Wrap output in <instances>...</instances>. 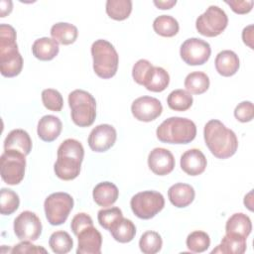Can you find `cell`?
Wrapping results in <instances>:
<instances>
[{
  "label": "cell",
  "mask_w": 254,
  "mask_h": 254,
  "mask_svg": "<svg viewBox=\"0 0 254 254\" xmlns=\"http://www.w3.org/2000/svg\"><path fill=\"white\" fill-rule=\"evenodd\" d=\"M203 137L211 154L218 159H227L237 151L238 140L235 133L219 120L212 119L205 124Z\"/></svg>",
  "instance_id": "1"
},
{
  "label": "cell",
  "mask_w": 254,
  "mask_h": 254,
  "mask_svg": "<svg viewBox=\"0 0 254 254\" xmlns=\"http://www.w3.org/2000/svg\"><path fill=\"white\" fill-rule=\"evenodd\" d=\"M84 149L75 139L64 140L58 148V159L54 165L56 176L64 181H71L80 173Z\"/></svg>",
  "instance_id": "2"
},
{
  "label": "cell",
  "mask_w": 254,
  "mask_h": 254,
  "mask_svg": "<svg viewBox=\"0 0 254 254\" xmlns=\"http://www.w3.org/2000/svg\"><path fill=\"white\" fill-rule=\"evenodd\" d=\"M23 67V58L18 51L16 31L8 24L0 25V70L5 77L18 75Z\"/></svg>",
  "instance_id": "3"
},
{
  "label": "cell",
  "mask_w": 254,
  "mask_h": 254,
  "mask_svg": "<svg viewBox=\"0 0 254 254\" xmlns=\"http://www.w3.org/2000/svg\"><path fill=\"white\" fill-rule=\"evenodd\" d=\"M156 134L163 143L189 144L195 138L196 126L190 119L175 116L163 121Z\"/></svg>",
  "instance_id": "4"
},
{
  "label": "cell",
  "mask_w": 254,
  "mask_h": 254,
  "mask_svg": "<svg viewBox=\"0 0 254 254\" xmlns=\"http://www.w3.org/2000/svg\"><path fill=\"white\" fill-rule=\"evenodd\" d=\"M93 69L95 73L104 79L113 77L118 68L119 57L111 43L106 40H96L91 46Z\"/></svg>",
  "instance_id": "5"
},
{
  "label": "cell",
  "mask_w": 254,
  "mask_h": 254,
  "mask_svg": "<svg viewBox=\"0 0 254 254\" xmlns=\"http://www.w3.org/2000/svg\"><path fill=\"white\" fill-rule=\"evenodd\" d=\"M68 105L73 123L79 127H88L96 117L95 98L87 91L75 89L68 94Z\"/></svg>",
  "instance_id": "6"
},
{
  "label": "cell",
  "mask_w": 254,
  "mask_h": 254,
  "mask_svg": "<svg viewBox=\"0 0 254 254\" xmlns=\"http://www.w3.org/2000/svg\"><path fill=\"white\" fill-rule=\"evenodd\" d=\"M130 206L137 217L141 219H150L164 208L165 198L159 191H140L132 196Z\"/></svg>",
  "instance_id": "7"
},
{
  "label": "cell",
  "mask_w": 254,
  "mask_h": 254,
  "mask_svg": "<svg viewBox=\"0 0 254 254\" xmlns=\"http://www.w3.org/2000/svg\"><path fill=\"white\" fill-rule=\"evenodd\" d=\"M73 207V198L66 192H54L44 202V208L48 222L51 225H61L68 217Z\"/></svg>",
  "instance_id": "8"
},
{
  "label": "cell",
  "mask_w": 254,
  "mask_h": 254,
  "mask_svg": "<svg viewBox=\"0 0 254 254\" xmlns=\"http://www.w3.org/2000/svg\"><path fill=\"white\" fill-rule=\"evenodd\" d=\"M228 24L226 13L218 6H209L195 21L197 32L205 37H216L220 35Z\"/></svg>",
  "instance_id": "9"
},
{
  "label": "cell",
  "mask_w": 254,
  "mask_h": 254,
  "mask_svg": "<svg viewBox=\"0 0 254 254\" xmlns=\"http://www.w3.org/2000/svg\"><path fill=\"white\" fill-rule=\"evenodd\" d=\"M25 155L16 150H5L1 155V178L10 186L18 185L25 176Z\"/></svg>",
  "instance_id": "10"
},
{
  "label": "cell",
  "mask_w": 254,
  "mask_h": 254,
  "mask_svg": "<svg viewBox=\"0 0 254 254\" xmlns=\"http://www.w3.org/2000/svg\"><path fill=\"white\" fill-rule=\"evenodd\" d=\"M210 54L211 49L209 44L198 38L186 40L180 49L182 60L189 65H200L205 64Z\"/></svg>",
  "instance_id": "11"
},
{
  "label": "cell",
  "mask_w": 254,
  "mask_h": 254,
  "mask_svg": "<svg viewBox=\"0 0 254 254\" xmlns=\"http://www.w3.org/2000/svg\"><path fill=\"white\" fill-rule=\"evenodd\" d=\"M14 232L22 241H36L42 233V222L36 213L25 210L15 218Z\"/></svg>",
  "instance_id": "12"
},
{
  "label": "cell",
  "mask_w": 254,
  "mask_h": 254,
  "mask_svg": "<svg viewBox=\"0 0 254 254\" xmlns=\"http://www.w3.org/2000/svg\"><path fill=\"white\" fill-rule=\"evenodd\" d=\"M163 111L162 103L152 96H141L135 99L131 105V112L135 119L143 122H151L158 118Z\"/></svg>",
  "instance_id": "13"
},
{
  "label": "cell",
  "mask_w": 254,
  "mask_h": 254,
  "mask_svg": "<svg viewBox=\"0 0 254 254\" xmlns=\"http://www.w3.org/2000/svg\"><path fill=\"white\" fill-rule=\"evenodd\" d=\"M116 130L109 124H100L94 127L88 136V146L94 152H105L115 143Z\"/></svg>",
  "instance_id": "14"
},
{
  "label": "cell",
  "mask_w": 254,
  "mask_h": 254,
  "mask_svg": "<svg viewBox=\"0 0 254 254\" xmlns=\"http://www.w3.org/2000/svg\"><path fill=\"white\" fill-rule=\"evenodd\" d=\"M150 170L158 176H166L175 168V158L171 151L165 148H155L148 156Z\"/></svg>",
  "instance_id": "15"
},
{
  "label": "cell",
  "mask_w": 254,
  "mask_h": 254,
  "mask_svg": "<svg viewBox=\"0 0 254 254\" xmlns=\"http://www.w3.org/2000/svg\"><path fill=\"white\" fill-rule=\"evenodd\" d=\"M77 254H100L102 236L93 225L83 228L77 234Z\"/></svg>",
  "instance_id": "16"
},
{
  "label": "cell",
  "mask_w": 254,
  "mask_h": 254,
  "mask_svg": "<svg viewBox=\"0 0 254 254\" xmlns=\"http://www.w3.org/2000/svg\"><path fill=\"white\" fill-rule=\"evenodd\" d=\"M206 158L198 149H190L181 157V168L190 176H198L206 168Z\"/></svg>",
  "instance_id": "17"
},
{
  "label": "cell",
  "mask_w": 254,
  "mask_h": 254,
  "mask_svg": "<svg viewBox=\"0 0 254 254\" xmlns=\"http://www.w3.org/2000/svg\"><path fill=\"white\" fill-rule=\"evenodd\" d=\"M63 129L62 121L55 115H45L38 123V136L45 142L55 141L61 134Z\"/></svg>",
  "instance_id": "18"
},
{
  "label": "cell",
  "mask_w": 254,
  "mask_h": 254,
  "mask_svg": "<svg viewBox=\"0 0 254 254\" xmlns=\"http://www.w3.org/2000/svg\"><path fill=\"white\" fill-rule=\"evenodd\" d=\"M194 194L193 188L183 183L173 185L168 190V197L171 203L180 208L190 205L194 199Z\"/></svg>",
  "instance_id": "19"
},
{
  "label": "cell",
  "mask_w": 254,
  "mask_h": 254,
  "mask_svg": "<svg viewBox=\"0 0 254 254\" xmlns=\"http://www.w3.org/2000/svg\"><path fill=\"white\" fill-rule=\"evenodd\" d=\"M4 150H16L29 155L32 150V140L30 135L23 129L12 130L4 141Z\"/></svg>",
  "instance_id": "20"
},
{
  "label": "cell",
  "mask_w": 254,
  "mask_h": 254,
  "mask_svg": "<svg viewBox=\"0 0 254 254\" xmlns=\"http://www.w3.org/2000/svg\"><path fill=\"white\" fill-rule=\"evenodd\" d=\"M214 64L216 71L222 76L234 75L240 65L238 56L230 50H224L218 53Z\"/></svg>",
  "instance_id": "21"
},
{
  "label": "cell",
  "mask_w": 254,
  "mask_h": 254,
  "mask_svg": "<svg viewBox=\"0 0 254 254\" xmlns=\"http://www.w3.org/2000/svg\"><path fill=\"white\" fill-rule=\"evenodd\" d=\"M119 190L117 187L110 182H102L96 185L92 191V196L99 206H111L118 198Z\"/></svg>",
  "instance_id": "22"
},
{
  "label": "cell",
  "mask_w": 254,
  "mask_h": 254,
  "mask_svg": "<svg viewBox=\"0 0 254 254\" xmlns=\"http://www.w3.org/2000/svg\"><path fill=\"white\" fill-rule=\"evenodd\" d=\"M170 82L168 71L161 66H152L145 76L143 85L150 91L161 92L165 90Z\"/></svg>",
  "instance_id": "23"
},
{
  "label": "cell",
  "mask_w": 254,
  "mask_h": 254,
  "mask_svg": "<svg viewBox=\"0 0 254 254\" xmlns=\"http://www.w3.org/2000/svg\"><path fill=\"white\" fill-rule=\"evenodd\" d=\"M252 223L246 214L239 212L232 214L226 221L225 231L226 234H233L243 238H247L251 233Z\"/></svg>",
  "instance_id": "24"
},
{
  "label": "cell",
  "mask_w": 254,
  "mask_h": 254,
  "mask_svg": "<svg viewBox=\"0 0 254 254\" xmlns=\"http://www.w3.org/2000/svg\"><path fill=\"white\" fill-rule=\"evenodd\" d=\"M59 44L52 38L44 37L36 40L32 46V53L40 61H51L59 54Z\"/></svg>",
  "instance_id": "25"
},
{
  "label": "cell",
  "mask_w": 254,
  "mask_h": 254,
  "mask_svg": "<svg viewBox=\"0 0 254 254\" xmlns=\"http://www.w3.org/2000/svg\"><path fill=\"white\" fill-rule=\"evenodd\" d=\"M78 35L77 28L69 23L60 22L52 26L51 36L58 44L70 45L75 42Z\"/></svg>",
  "instance_id": "26"
},
{
  "label": "cell",
  "mask_w": 254,
  "mask_h": 254,
  "mask_svg": "<svg viewBox=\"0 0 254 254\" xmlns=\"http://www.w3.org/2000/svg\"><path fill=\"white\" fill-rule=\"evenodd\" d=\"M109 231L116 241L120 243H127L132 241L135 237L136 227L130 219L122 216L110 227Z\"/></svg>",
  "instance_id": "27"
},
{
  "label": "cell",
  "mask_w": 254,
  "mask_h": 254,
  "mask_svg": "<svg viewBox=\"0 0 254 254\" xmlns=\"http://www.w3.org/2000/svg\"><path fill=\"white\" fill-rule=\"evenodd\" d=\"M246 251V238L225 234L220 244L211 251V253H226V254H243Z\"/></svg>",
  "instance_id": "28"
},
{
  "label": "cell",
  "mask_w": 254,
  "mask_h": 254,
  "mask_svg": "<svg viewBox=\"0 0 254 254\" xmlns=\"http://www.w3.org/2000/svg\"><path fill=\"white\" fill-rule=\"evenodd\" d=\"M185 87L190 94H201L209 87V77L202 71H192L187 75Z\"/></svg>",
  "instance_id": "29"
},
{
  "label": "cell",
  "mask_w": 254,
  "mask_h": 254,
  "mask_svg": "<svg viewBox=\"0 0 254 254\" xmlns=\"http://www.w3.org/2000/svg\"><path fill=\"white\" fill-rule=\"evenodd\" d=\"M107 15L116 21H123L127 19L132 11L131 0H108L106 2Z\"/></svg>",
  "instance_id": "30"
},
{
  "label": "cell",
  "mask_w": 254,
  "mask_h": 254,
  "mask_svg": "<svg viewBox=\"0 0 254 254\" xmlns=\"http://www.w3.org/2000/svg\"><path fill=\"white\" fill-rule=\"evenodd\" d=\"M154 31L162 37H174L178 34L180 26L178 21L170 15H161L153 22Z\"/></svg>",
  "instance_id": "31"
},
{
  "label": "cell",
  "mask_w": 254,
  "mask_h": 254,
  "mask_svg": "<svg viewBox=\"0 0 254 254\" xmlns=\"http://www.w3.org/2000/svg\"><path fill=\"white\" fill-rule=\"evenodd\" d=\"M192 96L185 89L173 90L167 98L168 106L175 111H186L192 105Z\"/></svg>",
  "instance_id": "32"
},
{
  "label": "cell",
  "mask_w": 254,
  "mask_h": 254,
  "mask_svg": "<svg viewBox=\"0 0 254 254\" xmlns=\"http://www.w3.org/2000/svg\"><path fill=\"white\" fill-rule=\"evenodd\" d=\"M49 245L54 253L65 254L72 249L73 241L67 232L59 230L50 236Z\"/></svg>",
  "instance_id": "33"
},
{
  "label": "cell",
  "mask_w": 254,
  "mask_h": 254,
  "mask_svg": "<svg viewBox=\"0 0 254 254\" xmlns=\"http://www.w3.org/2000/svg\"><path fill=\"white\" fill-rule=\"evenodd\" d=\"M163 245L161 235L156 231H146L142 234L139 240L140 250L144 254H155L158 253Z\"/></svg>",
  "instance_id": "34"
},
{
  "label": "cell",
  "mask_w": 254,
  "mask_h": 254,
  "mask_svg": "<svg viewBox=\"0 0 254 254\" xmlns=\"http://www.w3.org/2000/svg\"><path fill=\"white\" fill-rule=\"evenodd\" d=\"M20 204L19 195L12 190L3 188L0 191V212L3 215H10L15 212Z\"/></svg>",
  "instance_id": "35"
},
{
  "label": "cell",
  "mask_w": 254,
  "mask_h": 254,
  "mask_svg": "<svg viewBox=\"0 0 254 254\" xmlns=\"http://www.w3.org/2000/svg\"><path fill=\"white\" fill-rule=\"evenodd\" d=\"M186 243L190 251L201 253L208 249L210 245V238L206 232L195 230L188 235Z\"/></svg>",
  "instance_id": "36"
},
{
  "label": "cell",
  "mask_w": 254,
  "mask_h": 254,
  "mask_svg": "<svg viewBox=\"0 0 254 254\" xmlns=\"http://www.w3.org/2000/svg\"><path fill=\"white\" fill-rule=\"evenodd\" d=\"M42 101L44 106L51 111H61L64 106L62 94L53 88H47L42 91Z\"/></svg>",
  "instance_id": "37"
},
{
  "label": "cell",
  "mask_w": 254,
  "mask_h": 254,
  "mask_svg": "<svg viewBox=\"0 0 254 254\" xmlns=\"http://www.w3.org/2000/svg\"><path fill=\"white\" fill-rule=\"evenodd\" d=\"M123 216L122 210L119 207H109V208H103L100 209L97 213V219L104 229L109 230L110 227Z\"/></svg>",
  "instance_id": "38"
},
{
  "label": "cell",
  "mask_w": 254,
  "mask_h": 254,
  "mask_svg": "<svg viewBox=\"0 0 254 254\" xmlns=\"http://www.w3.org/2000/svg\"><path fill=\"white\" fill-rule=\"evenodd\" d=\"M235 118L242 122L246 123L253 119L254 117V107L251 101H242L234 109Z\"/></svg>",
  "instance_id": "39"
},
{
  "label": "cell",
  "mask_w": 254,
  "mask_h": 254,
  "mask_svg": "<svg viewBox=\"0 0 254 254\" xmlns=\"http://www.w3.org/2000/svg\"><path fill=\"white\" fill-rule=\"evenodd\" d=\"M153 66V64L147 61V60H139L134 65H133V68H132V76L134 78V80L140 84V85H143V82H144V79H145V76L147 75L149 69Z\"/></svg>",
  "instance_id": "40"
},
{
  "label": "cell",
  "mask_w": 254,
  "mask_h": 254,
  "mask_svg": "<svg viewBox=\"0 0 254 254\" xmlns=\"http://www.w3.org/2000/svg\"><path fill=\"white\" fill-rule=\"evenodd\" d=\"M90 225H93L92 218L84 212H79V213L75 214L73 216V218L71 219V223H70L71 230H72L73 234L76 236L83 228L90 226Z\"/></svg>",
  "instance_id": "41"
},
{
  "label": "cell",
  "mask_w": 254,
  "mask_h": 254,
  "mask_svg": "<svg viewBox=\"0 0 254 254\" xmlns=\"http://www.w3.org/2000/svg\"><path fill=\"white\" fill-rule=\"evenodd\" d=\"M12 253H47V250L43 247L34 245L31 243V241L23 240L22 242L15 245L12 250Z\"/></svg>",
  "instance_id": "42"
},
{
  "label": "cell",
  "mask_w": 254,
  "mask_h": 254,
  "mask_svg": "<svg viewBox=\"0 0 254 254\" xmlns=\"http://www.w3.org/2000/svg\"><path fill=\"white\" fill-rule=\"evenodd\" d=\"M227 5L230 6L231 10L236 14H247L249 13L252 8L254 2L252 0L249 1H240V0H234V1H225Z\"/></svg>",
  "instance_id": "43"
},
{
  "label": "cell",
  "mask_w": 254,
  "mask_h": 254,
  "mask_svg": "<svg viewBox=\"0 0 254 254\" xmlns=\"http://www.w3.org/2000/svg\"><path fill=\"white\" fill-rule=\"evenodd\" d=\"M242 39L245 45H247L250 49H253V25H249L243 29Z\"/></svg>",
  "instance_id": "44"
},
{
  "label": "cell",
  "mask_w": 254,
  "mask_h": 254,
  "mask_svg": "<svg viewBox=\"0 0 254 254\" xmlns=\"http://www.w3.org/2000/svg\"><path fill=\"white\" fill-rule=\"evenodd\" d=\"M12 8H13V5H12V1L10 0H2L0 2V12H1V17H6L8 14L11 13L12 11Z\"/></svg>",
  "instance_id": "45"
},
{
  "label": "cell",
  "mask_w": 254,
  "mask_h": 254,
  "mask_svg": "<svg viewBox=\"0 0 254 254\" xmlns=\"http://www.w3.org/2000/svg\"><path fill=\"white\" fill-rule=\"evenodd\" d=\"M154 4L159 8V9H162V10H166V9H171L173 6H175L177 4V1L176 0H167V1H157L155 0L154 1Z\"/></svg>",
  "instance_id": "46"
},
{
  "label": "cell",
  "mask_w": 254,
  "mask_h": 254,
  "mask_svg": "<svg viewBox=\"0 0 254 254\" xmlns=\"http://www.w3.org/2000/svg\"><path fill=\"white\" fill-rule=\"evenodd\" d=\"M252 194L253 191H250L247 195H245L244 197V204L248 207L249 210H253V198H252Z\"/></svg>",
  "instance_id": "47"
}]
</instances>
